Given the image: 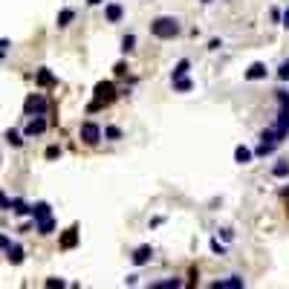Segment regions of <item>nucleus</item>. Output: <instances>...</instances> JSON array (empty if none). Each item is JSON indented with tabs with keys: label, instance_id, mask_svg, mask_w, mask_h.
Returning a JSON list of instances; mask_svg holds the SVG:
<instances>
[{
	"label": "nucleus",
	"instance_id": "obj_29",
	"mask_svg": "<svg viewBox=\"0 0 289 289\" xmlns=\"http://www.w3.org/2000/svg\"><path fill=\"white\" fill-rule=\"evenodd\" d=\"M278 104L280 107H289V93L286 90H278Z\"/></svg>",
	"mask_w": 289,
	"mask_h": 289
},
{
	"label": "nucleus",
	"instance_id": "obj_20",
	"mask_svg": "<svg viewBox=\"0 0 289 289\" xmlns=\"http://www.w3.org/2000/svg\"><path fill=\"white\" fill-rule=\"evenodd\" d=\"M174 90H177V93H191V90H194V81L182 75V78H177V81H174Z\"/></svg>",
	"mask_w": 289,
	"mask_h": 289
},
{
	"label": "nucleus",
	"instance_id": "obj_7",
	"mask_svg": "<svg viewBox=\"0 0 289 289\" xmlns=\"http://www.w3.org/2000/svg\"><path fill=\"white\" fill-rule=\"evenodd\" d=\"M266 75H269V70H266V64H261V61H254L252 67L243 72L246 81H261V78H266Z\"/></svg>",
	"mask_w": 289,
	"mask_h": 289
},
{
	"label": "nucleus",
	"instance_id": "obj_1",
	"mask_svg": "<svg viewBox=\"0 0 289 289\" xmlns=\"http://www.w3.org/2000/svg\"><path fill=\"white\" fill-rule=\"evenodd\" d=\"M182 32L180 20L171 18V15H162V18H154L151 20V35L159 38V41H171V38H177Z\"/></svg>",
	"mask_w": 289,
	"mask_h": 289
},
{
	"label": "nucleus",
	"instance_id": "obj_11",
	"mask_svg": "<svg viewBox=\"0 0 289 289\" xmlns=\"http://www.w3.org/2000/svg\"><path fill=\"white\" fill-rule=\"evenodd\" d=\"M252 159H254V151H249L246 144H237L235 148V162L237 165H249Z\"/></svg>",
	"mask_w": 289,
	"mask_h": 289
},
{
	"label": "nucleus",
	"instance_id": "obj_13",
	"mask_svg": "<svg viewBox=\"0 0 289 289\" xmlns=\"http://www.w3.org/2000/svg\"><path fill=\"white\" fill-rule=\"evenodd\" d=\"M52 214V206L49 203H35L32 206V220H44V217Z\"/></svg>",
	"mask_w": 289,
	"mask_h": 289
},
{
	"label": "nucleus",
	"instance_id": "obj_24",
	"mask_svg": "<svg viewBox=\"0 0 289 289\" xmlns=\"http://www.w3.org/2000/svg\"><path fill=\"white\" fill-rule=\"evenodd\" d=\"M136 46V35H125L122 38V52H133Z\"/></svg>",
	"mask_w": 289,
	"mask_h": 289
},
{
	"label": "nucleus",
	"instance_id": "obj_30",
	"mask_svg": "<svg viewBox=\"0 0 289 289\" xmlns=\"http://www.w3.org/2000/svg\"><path fill=\"white\" fill-rule=\"evenodd\" d=\"M0 208H3V211H12V199L6 197L3 191H0Z\"/></svg>",
	"mask_w": 289,
	"mask_h": 289
},
{
	"label": "nucleus",
	"instance_id": "obj_17",
	"mask_svg": "<svg viewBox=\"0 0 289 289\" xmlns=\"http://www.w3.org/2000/svg\"><path fill=\"white\" fill-rule=\"evenodd\" d=\"M272 174H275L278 180H286V177H289V159H278L275 168H272Z\"/></svg>",
	"mask_w": 289,
	"mask_h": 289
},
{
	"label": "nucleus",
	"instance_id": "obj_4",
	"mask_svg": "<svg viewBox=\"0 0 289 289\" xmlns=\"http://www.w3.org/2000/svg\"><path fill=\"white\" fill-rule=\"evenodd\" d=\"M78 136H81L84 144H99L101 139V127L96 125V122H84L81 127H78Z\"/></svg>",
	"mask_w": 289,
	"mask_h": 289
},
{
	"label": "nucleus",
	"instance_id": "obj_12",
	"mask_svg": "<svg viewBox=\"0 0 289 289\" xmlns=\"http://www.w3.org/2000/svg\"><path fill=\"white\" fill-rule=\"evenodd\" d=\"M35 232H38V235H52V232H55V220H52V214L44 217V220H35Z\"/></svg>",
	"mask_w": 289,
	"mask_h": 289
},
{
	"label": "nucleus",
	"instance_id": "obj_18",
	"mask_svg": "<svg viewBox=\"0 0 289 289\" xmlns=\"http://www.w3.org/2000/svg\"><path fill=\"white\" fill-rule=\"evenodd\" d=\"M35 81L41 84V87H52V84H55V75H52V72H49V70H38Z\"/></svg>",
	"mask_w": 289,
	"mask_h": 289
},
{
	"label": "nucleus",
	"instance_id": "obj_6",
	"mask_svg": "<svg viewBox=\"0 0 289 289\" xmlns=\"http://www.w3.org/2000/svg\"><path fill=\"white\" fill-rule=\"evenodd\" d=\"M275 130H278V139H280V142L289 136V107H280L278 122H275Z\"/></svg>",
	"mask_w": 289,
	"mask_h": 289
},
{
	"label": "nucleus",
	"instance_id": "obj_26",
	"mask_svg": "<svg viewBox=\"0 0 289 289\" xmlns=\"http://www.w3.org/2000/svg\"><path fill=\"white\" fill-rule=\"evenodd\" d=\"M180 286V280L174 278V280H159V283H154V289H177Z\"/></svg>",
	"mask_w": 289,
	"mask_h": 289
},
{
	"label": "nucleus",
	"instance_id": "obj_28",
	"mask_svg": "<svg viewBox=\"0 0 289 289\" xmlns=\"http://www.w3.org/2000/svg\"><path fill=\"white\" fill-rule=\"evenodd\" d=\"M58 156H61V148H58V144L46 148V159H58Z\"/></svg>",
	"mask_w": 289,
	"mask_h": 289
},
{
	"label": "nucleus",
	"instance_id": "obj_9",
	"mask_svg": "<svg viewBox=\"0 0 289 289\" xmlns=\"http://www.w3.org/2000/svg\"><path fill=\"white\" fill-rule=\"evenodd\" d=\"M58 243H61V249H75V243H78V226H70V228H67Z\"/></svg>",
	"mask_w": 289,
	"mask_h": 289
},
{
	"label": "nucleus",
	"instance_id": "obj_14",
	"mask_svg": "<svg viewBox=\"0 0 289 289\" xmlns=\"http://www.w3.org/2000/svg\"><path fill=\"white\" fill-rule=\"evenodd\" d=\"M240 286H246L243 278H228V280H217L214 283V289H240Z\"/></svg>",
	"mask_w": 289,
	"mask_h": 289
},
{
	"label": "nucleus",
	"instance_id": "obj_19",
	"mask_svg": "<svg viewBox=\"0 0 289 289\" xmlns=\"http://www.w3.org/2000/svg\"><path fill=\"white\" fill-rule=\"evenodd\" d=\"M6 257H9V263L18 266V263H23V249H20V246H9V249H6Z\"/></svg>",
	"mask_w": 289,
	"mask_h": 289
},
{
	"label": "nucleus",
	"instance_id": "obj_8",
	"mask_svg": "<svg viewBox=\"0 0 289 289\" xmlns=\"http://www.w3.org/2000/svg\"><path fill=\"white\" fill-rule=\"evenodd\" d=\"M104 18H107V23H119V20L125 18L122 3H107V6H104Z\"/></svg>",
	"mask_w": 289,
	"mask_h": 289
},
{
	"label": "nucleus",
	"instance_id": "obj_31",
	"mask_svg": "<svg viewBox=\"0 0 289 289\" xmlns=\"http://www.w3.org/2000/svg\"><path fill=\"white\" fill-rule=\"evenodd\" d=\"M9 41H6V38H0V61H3V55H6V49H9Z\"/></svg>",
	"mask_w": 289,
	"mask_h": 289
},
{
	"label": "nucleus",
	"instance_id": "obj_2",
	"mask_svg": "<svg viewBox=\"0 0 289 289\" xmlns=\"http://www.w3.org/2000/svg\"><path fill=\"white\" fill-rule=\"evenodd\" d=\"M113 101H116V84L113 81H99L96 84V90H93V104L87 110L96 113V110L107 107V104H113Z\"/></svg>",
	"mask_w": 289,
	"mask_h": 289
},
{
	"label": "nucleus",
	"instance_id": "obj_33",
	"mask_svg": "<svg viewBox=\"0 0 289 289\" xmlns=\"http://www.w3.org/2000/svg\"><path fill=\"white\" fill-rule=\"evenodd\" d=\"M46 286H64V280L61 278H49L46 280Z\"/></svg>",
	"mask_w": 289,
	"mask_h": 289
},
{
	"label": "nucleus",
	"instance_id": "obj_32",
	"mask_svg": "<svg viewBox=\"0 0 289 289\" xmlns=\"http://www.w3.org/2000/svg\"><path fill=\"white\" fill-rule=\"evenodd\" d=\"M113 72H116V75H125V72H127V64H125V61H119L116 67H113Z\"/></svg>",
	"mask_w": 289,
	"mask_h": 289
},
{
	"label": "nucleus",
	"instance_id": "obj_10",
	"mask_svg": "<svg viewBox=\"0 0 289 289\" xmlns=\"http://www.w3.org/2000/svg\"><path fill=\"white\" fill-rule=\"evenodd\" d=\"M151 257H154V249H151L148 243H144V246H139V249L133 252V263H136V266H144V263L151 261Z\"/></svg>",
	"mask_w": 289,
	"mask_h": 289
},
{
	"label": "nucleus",
	"instance_id": "obj_21",
	"mask_svg": "<svg viewBox=\"0 0 289 289\" xmlns=\"http://www.w3.org/2000/svg\"><path fill=\"white\" fill-rule=\"evenodd\" d=\"M6 142H9L12 148H20V144H23V136H20L18 130H6Z\"/></svg>",
	"mask_w": 289,
	"mask_h": 289
},
{
	"label": "nucleus",
	"instance_id": "obj_3",
	"mask_svg": "<svg viewBox=\"0 0 289 289\" xmlns=\"http://www.w3.org/2000/svg\"><path fill=\"white\" fill-rule=\"evenodd\" d=\"M23 110H26V116H46L49 101H46L41 93H29L26 101H23Z\"/></svg>",
	"mask_w": 289,
	"mask_h": 289
},
{
	"label": "nucleus",
	"instance_id": "obj_23",
	"mask_svg": "<svg viewBox=\"0 0 289 289\" xmlns=\"http://www.w3.org/2000/svg\"><path fill=\"white\" fill-rule=\"evenodd\" d=\"M104 136H107L110 142H119V139H122V130H119L116 125H107L104 127Z\"/></svg>",
	"mask_w": 289,
	"mask_h": 289
},
{
	"label": "nucleus",
	"instance_id": "obj_25",
	"mask_svg": "<svg viewBox=\"0 0 289 289\" xmlns=\"http://www.w3.org/2000/svg\"><path fill=\"white\" fill-rule=\"evenodd\" d=\"M278 78H280V81H289V58H286V61H280V67H278Z\"/></svg>",
	"mask_w": 289,
	"mask_h": 289
},
{
	"label": "nucleus",
	"instance_id": "obj_37",
	"mask_svg": "<svg viewBox=\"0 0 289 289\" xmlns=\"http://www.w3.org/2000/svg\"><path fill=\"white\" fill-rule=\"evenodd\" d=\"M203 3H211V0H203Z\"/></svg>",
	"mask_w": 289,
	"mask_h": 289
},
{
	"label": "nucleus",
	"instance_id": "obj_22",
	"mask_svg": "<svg viewBox=\"0 0 289 289\" xmlns=\"http://www.w3.org/2000/svg\"><path fill=\"white\" fill-rule=\"evenodd\" d=\"M12 211H15V214H32V208H29L23 199H12Z\"/></svg>",
	"mask_w": 289,
	"mask_h": 289
},
{
	"label": "nucleus",
	"instance_id": "obj_34",
	"mask_svg": "<svg viewBox=\"0 0 289 289\" xmlns=\"http://www.w3.org/2000/svg\"><path fill=\"white\" fill-rule=\"evenodd\" d=\"M9 246H12V243H9V237L0 235V249H9Z\"/></svg>",
	"mask_w": 289,
	"mask_h": 289
},
{
	"label": "nucleus",
	"instance_id": "obj_35",
	"mask_svg": "<svg viewBox=\"0 0 289 289\" xmlns=\"http://www.w3.org/2000/svg\"><path fill=\"white\" fill-rule=\"evenodd\" d=\"M280 23H283V26H286V29H289V9H286V12H283V15H280Z\"/></svg>",
	"mask_w": 289,
	"mask_h": 289
},
{
	"label": "nucleus",
	"instance_id": "obj_16",
	"mask_svg": "<svg viewBox=\"0 0 289 289\" xmlns=\"http://www.w3.org/2000/svg\"><path fill=\"white\" fill-rule=\"evenodd\" d=\"M188 70H191V61L188 58H182L177 67H174V72H171V81H177V78H182V75H188Z\"/></svg>",
	"mask_w": 289,
	"mask_h": 289
},
{
	"label": "nucleus",
	"instance_id": "obj_27",
	"mask_svg": "<svg viewBox=\"0 0 289 289\" xmlns=\"http://www.w3.org/2000/svg\"><path fill=\"white\" fill-rule=\"evenodd\" d=\"M211 252H214V254H226V246H223V243L214 237V240H211Z\"/></svg>",
	"mask_w": 289,
	"mask_h": 289
},
{
	"label": "nucleus",
	"instance_id": "obj_36",
	"mask_svg": "<svg viewBox=\"0 0 289 289\" xmlns=\"http://www.w3.org/2000/svg\"><path fill=\"white\" fill-rule=\"evenodd\" d=\"M101 0H87V6H99Z\"/></svg>",
	"mask_w": 289,
	"mask_h": 289
},
{
	"label": "nucleus",
	"instance_id": "obj_5",
	"mask_svg": "<svg viewBox=\"0 0 289 289\" xmlns=\"http://www.w3.org/2000/svg\"><path fill=\"white\" fill-rule=\"evenodd\" d=\"M46 127H49V122L44 116H29L26 127H23V136H41Z\"/></svg>",
	"mask_w": 289,
	"mask_h": 289
},
{
	"label": "nucleus",
	"instance_id": "obj_15",
	"mask_svg": "<svg viewBox=\"0 0 289 289\" xmlns=\"http://www.w3.org/2000/svg\"><path fill=\"white\" fill-rule=\"evenodd\" d=\"M75 20V9H61L58 12V29H67Z\"/></svg>",
	"mask_w": 289,
	"mask_h": 289
}]
</instances>
